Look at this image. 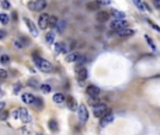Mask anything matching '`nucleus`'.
Returning a JSON list of instances; mask_svg holds the SVG:
<instances>
[{
	"label": "nucleus",
	"instance_id": "obj_38",
	"mask_svg": "<svg viewBox=\"0 0 160 135\" xmlns=\"http://www.w3.org/2000/svg\"><path fill=\"white\" fill-rule=\"evenodd\" d=\"M153 4L156 9H160V0H153Z\"/></svg>",
	"mask_w": 160,
	"mask_h": 135
},
{
	"label": "nucleus",
	"instance_id": "obj_24",
	"mask_svg": "<svg viewBox=\"0 0 160 135\" xmlns=\"http://www.w3.org/2000/svg\"><path fill=\"white\" fill-rule=\"evenodd\" d=\"M132 1H133V4L139 9V11H143L145 10V4L142 3V0H132Z\"/></svg>",
	"mask_w": 160,
	"mask_h": 135
},
{
	"label": "nucleus",
	"instance_id": "obj_25",
	"mask_svg": "<svg viewBox=\"0 0 160 135\" xmlns=\"http://www.w3.org/2000/svg\"><path fill=\"white\" fill-rule=\"evenodd\" d=\"M98 7H100V4H98L97 1H91V3L87 4V9H89V10H98Z\"/></svg>",
	"mask_w": 160,
	"mask_h": 135
},
{
	"label": "nucleus",
	"instance_id": "obj_14",
	"mask_svg": "<svg viewBox=\"0 0 160 135\" xmlns=\"http://www.w3.org/2000/svg\"><path fill=\"white\" fill-rule=\"evenodd\" d=\"M108 13L107 11H101V10H98L97 11V14H96V18H97V21H100V23H105L107 20H108Z\"/></svg>",
	"mask_w": 160,
	"mask_h": 135
},
{
	"label": "nucleus",
	"instance_id": "obj_12",
	"mask_svg": "<svg viewBox=\"0 0 160 135\" xmlns=\"http://www.w3.org/2000/svg\"><path fill=\"white\" fill-rule=\"evenodd\" d=\"M24 21H25L27 27H28V30L31 31L32 35H34V37H37V35H38V30H37V27L34 26V23H32L30 18H27V17H24Z\"/></svg>",
	"mask_w": 160,
	"mask_h": 135
},
{
	"label": "nucleus",
	"instance_id": "obj_28",
	"mask_svg": "<svg viewBox=\"0 0 160 135\" xmlns=\"http://www.w3.org/2000/svg\"><path fill=\"white\" fill-rule=\"evenodd\" d=\"M0 62H1V63H9V62H10V56H9V55H1V56H0Z\"/></svg>",
	"mask_w": 160,
	"mask_h": 135
},
{
	"label": "nucleus",
	"instance_id": "obj_19",
	"mask_svg": "<svg viewBox=\"0 0 160 135\" xmlns=\"http://www.w3.org/2000/svg\"><path fill=\"white\" fill-rule=\"evenodd\" d=\"M79 54H76V52H70V54L66 55V61L68 62H77V59H79Z\"/></svg>",
	"mask_w": 160,
	"mask_h": 135
},
{
	"label": "nucleus",
	"instance_id": "obj_13",
	"mask_svg": "<svg viewBox=\"0 0 160 135\" xmlns=\"http://www.w3.org/2000/svg\"><path fill=\"white\" fill-rule=\"evenodd\" d=\"M55 52L56 54H66L68 52V45L65 42H56L55 44Z\"/></svg>",
	"mask_w": 160,
	"mask_h": 135
},
{
	"label": "nucleus",
	"instance_id": "obj_36",
	"mask_svg": "<svg viewBox=\"0 0 160 135\" xmlns=\"http://www.w3.org/2000/svg\"><path fill=\"white\" fill-rule=\"evenodd\" d=\"M28 85H30V86H34V87H38V83L35 80H30L28 82Z\"/></svg>",
	"mask_w": 160,
	"mask_h": 135
},
{
	"label": "nucleus",
	"instance_id": "obj_17",
	"mask_svg": "<svg viewBox=\"0 0 160 135\" xmlns=\"http://www.w3.org/2000/svg\"><path fill=\"white\" fill-rule=\"evenodd\" d=\"M111 16L114 17V20H125V13H122L119 10H112Z\"/></svg>",
	"mask_w": 160,
	"mask_h": 135
},
{
	"label": "nucleus",
	"instance_id": "obj_9",
	"mask_svg": "<svg viewBox=\"0 0 160 135\" xmlns=\"http://www.w3.org/2000/svg\"><path fill=\"white\" fill-rule=\"evenodd\" d=\"M112 121H114V114L111 113V110H108V113H107L104 117H101V123H100V125H101V127H105V125L111 124Z\"/></svg>",
	"mask_w": 160,
	"mask_h": 135
},
{
	"label": "nucleus",
	"instance_id": "obj_20",
	"mask_svg": "<svg viewBox=\"0 0 160 135\" xmlns=\"http://www.w3.org/2000/svg\"><path fill=\"white\" fill-rule=\"evenodd\" d=\"M58 18L55 16H49V21H48V27H52V28H55L56 27V24H58Z\"/></svg>",
	"mask_w": 160,
	"mask_h": 135
},
{
	"label": "nucleus",
	"instance_id": "obj_22",
	"mask_svg": "<svg viewBox=\"0 0 160 135\" xmlns=\"http://www.w3.org/2000/svg\"><path fill=\"white\" fill-rule=\"evenodd\" d=\"M48 127H49V130L51 131H58V123H56V121H55V120H51V121H49L48 123Z\"/></svg>",
	"mask_w": 160,
	"mask_h": 135
},
{
	"label": "nucleus",
	"instance_id": "obj_29",
	"mask_svg": "<svg viewBox=\"0 0 160 135\" xmlns=\"http://www.w3.org/2000/svg\"><path fill=\"white\" fill-rule=\"evenodd\" d=\"M9 115H10V111H6V110H4V111H1V113H0V120H1V121H6Z\"/></svg>",
	"mask_w": 160,
	"mask_h": 135
},
{
	"label": "nucleus",
	"instance_id": "obj_37",
	"mask_svg": "<svg viewBox=\"0 0 160 135\" xmlns=\"http://www.w3.org/2000/svg\"><path fill=\"white\" fill-rule=\"evenodd\" d=\"M6 34H7V33H6L4 30H0V39H3V38H6Z\"/></svg>",
	"mask_w": 160,
	"mask_h": 135
},
{
	"label": "nucleus",
	"instance_id": "obj_18",
	"mask_svg": "<svg viewBox=\"0 0 160 135\" xmlns=\"http://www.w3.org/2000/svg\"><path fill=\"white\" fill-rule=\"evenodd\" d=\"M53 101L56 103V104H62V103L66 101V99L62 93H56V94H53Z\"/></svg>",
	"mask_w": 160,
	"mask_h": 135
},
{
	"label": "nucleus",
	"instance_id": "obj_32",
	"mask_svg": "<svg viewBox=\"0 0 160 135\" xmlns=\"http://www.w3.org/2000/svg\"><path fill=\"white\" fill-rule=\"evenodd\" d=\"M1 7H3L4 10L10 9V1H9V0H3V1H1Z\"/></svg>",
	"mask_w": 160,
	"mask_h": 135
},
{
	"label": "nucleus",
	"instance_id": "obj_3",
	"mask_svg": "<svg viewBox=\"0 0 160 135\" xmlns=\"http://www.w3.org/2000/svg\"><path fill=\"white\" fill-rule=\"evenodd\" d=\"M47 0H35L34 3H28V9L31 11H44L47 9Z\"/></svg>",
	"mask_w": 160,
	"mask_h": 135
},
{
	"label": "nucleus",
	"instance_id": "obj_26",
	"mask_svg": "<svg viewBox=\"0 0 160 135\" xmlns=\"http://www.w3.org/2000/svg\"><path fill=\"white\" fill-rule=\"evenodd\" d=\"M65 26H66V21H62V20H60V21H58V24H56V30H58L59 33H62V31H63V28H65Z\"/></svg>",
	"mask_w": 160,
	"mask_h": 135
},
{
	"label": "nucleus",
	"instance_id": "obj_6",
	"mask_svg": "<svg viewBox=\"0 0 160 135\" xmlns=\"http://www.w3.org/2000/svg\"><path fill=\"white\" fill-rule=\"evenodd\" d=\"M127 26H128V21L127 20H112V23L110 24V27L112 30H117V31L122 30V28H127Z\"/></svg>",
	"mask_w": 160,
	"mask_h": 135
},
{
	"label": "nucleus",
	"instance_id": "obj_2",
	"mask_svg": "<svg viewBox=\"0 0 160 135\" xmlns=\"http://www.w3.org/2000/svg\"><path fill=\"white\" fill-rule=\"evenodd\" d=\"M107 113H108V108H107V106L104 103H98L96 106H93V114H94V117H97V118L104 117Z\"/></svg>",
	"mask_w": 160,
	"mask_h": 135
},
{
	"label": "nucleus",
	"instance_id": "obj_23",
	"mask_svg": "<svg viewBox=\"0 0 160 135\" xmlns=\"http://www.w3.org/2000/svg\"><path fill=\"white\" fill-rule=\"evenodd\" d=\"M47 42L48 44L55 42V33H53V31H49V33L47 34Z\"/></svg>",
	"mask_w": 160,
	"mask_h": 135
},
{
	"label": "nucleus",
	"instance_id": "obj_35",
	"mask_svg": "<svg viewBox=\"0 0 160 135\" xmlns=\"http://www.w3.org/2000/svg\"><path fill=\"white\" fill-rule=\"evenodd\" d=\"M97 3H98V4H110V3H111V0H96Z\"/></svg>",
	"mask_w": 160,
	"mask_h": 135
},
{
	"label": "nucleus",
	"instance_id": "obj_16",
	"mask_svg": "<svg viewBox=\"0 0 160 135\" xmlns=\"http://www.w3.org/2000/svg\"><path fill=\"white\" fill-rule=\"evenodd\" d=\"M35 100V96H32L31 93H24L23 94V101L25 103V104H32Z\"/></svg>",
	"mask_w": 160,
	"mask_h": 135
},
{
	"label": "nucleus",
	"instance_id": "obj_34",
	"mask_svg": "<svg viewBox=\"0 0 160 135\" xmlns=\"http://www.w3.org/2000/svg\"><path fill=\"white\" fill-rule=\"evenodd\" d=\"M7 77V72L4 69H0V79H6Z\"/></svg>",
	"mask_w": 160,
	"mask_h": 135
},
{
	"label": "nucleus",
	"instance_id": "obj_33",
	"mask_svg": "<svg viewBox=\"0 0 160 135\" xmlns=\"http://www.w3.org/2000/svg\"><path fill=\"white\" fill-rule=\"evenodd\" d=\"M14 47H16V48H24V47H25V45H24V44L21 42V41H18V39H16V41H14Z\"/></svg>",
	"mask_w": 160,
	"mask_h": 135
},
{
	"label": "nucleus",
	"instance_id": "obj_30",
	"mask_svg": "<svg viewBox=\"0 0 160 135\" xmlns=\"http://www.w3.org/2000/svg\"><path fill=\"white\" fill-rule=\"evenodd\" d=\"M41 90H42L44 93H51V90H52V89H51V86H49V85H41Z\"/></svg>",
	"mask_w": 160,
	"mask_h": 135
},
{
	"label": "nucleus",
	"instance_id": "obj_21",
	"mask_svg": "<svg viewBox=\"0 0 160 135\" xmlns=\"http://www.w3.org/2000/svg\"><path fill=\"white\" fill-rule=\"evenodd\" d=\"M32 104H34V106H35V108H38V110H41V108L44 107V101L39 97H35V100H34V103H32Z\"/></svg>",
	"mask_w": 160,
	"mask_h": 135
},
{
	"label": "nucleus",
	"instance_id": "obj_31",
	"mask_svg": "<svg viewBox=\"0 0 160 135\" xmlns=\"http://www.w3.org/2000/svg\"><path fill=\"white\" fill-rule=\"evenodd\" d=\"M21 89H23V85H21V83H16V85H14V93H16V94H18Z\"/></svg>",
	"mask_w": 160,
	"mask_h": 135
},
{
	"label": "nucleus",
	"instance_id": "obj_10",
	"mask_svg": "<svg viewBox=\"0 0 160 135\" xmlns=\"http://www.w3.org/2000/svg\"><path fill=\"white\" fill-rule=\"evenodd\" d=\"M133 34H135V31H133L132 28H122V30H119V31H117V35H118L119 38L132 37Z\"/></svg>",
	"mask_w": 160,
	"mask_h": 135
},
{
	"label": "nucleus",
	"instance_id": "obj_1",
	"mask_svg": "<svg viewBox=\"0 0 160 135\" xmlns=\"http://www.w3.org/2000/svg\"><path fill=\"white\" fill-rule=\"evenodd\" d=\"M32 58H34V61H35V65H37V68L41 70V72H44V73H49V72H52V70H53L52 63L48 62V61L42 59V58H39L37 52H34V54H32Z\"/></svg>",
	"mask_w": 160,
	"mask_h": 135
},
{
	"label": "nucleus",
	"instance_id": "obj_7",
	"mask_svg": "<svg viewBox=\"0 0 160 135\" xmlns=\"http://www.w3.org/2000/svg\"><path fill=\"white\" fill-rule=\"evenodd\" d=\"M17 111H18V117L17 118H20L23 123H30L31 121V117H30V113H28L27 108H18Z\"/></svg>",
	"mask_w": 160,
	"mask_h": 135
},
{
	"label": "nucleus",
	"instance_id": "obj_39",
	"mask_svg": "<svg viewBox=\"0 0 160 135\" xmlns=\"http://www.w3.org/2000/svg\"><path fill=\"white\" fill-rule=\"evenodd\" d=\"M149 24H150V26H152V27H153V28H155L156 31H160V28L157 27V26H156V24H153V23H152V21H149Z\"/></svg>",
	"mask_w": 160,
	"mask_h": 135
},
{
	"label": "nucleus",
	"instance_id": "obj_40",
	"mask_svg": "<svg viewBox=\"0 0 160 135\" xmlns=\"http://www.w3.org/2000/svg\"><path fill=\"white\" fill-rule=\"evenodd\" d=\"M3 108H4V103H3V101H0V113L3 111Z\"/></svg>",
	"mask_w": 160,
	"mask_h": 135
},
{
	"label": "nucleus",
	"instance_id": "obj_8",
	"mask_svg": "<svg viewBox=\"0 0 160 135\" xmlns=\"http://www.w3.org/2000/svg\"><path fill=\"white\" fill-rule=\"evenodd\" d=\"M48 21H49V14L47 13H42L39 18H38V27L45 30V28H48Z\"/></svg>",
	"mask_w": 160,
	"mask_h": 135
},
{
	"label": "nucleus",
	"instance_id": "obj_41",
	"mask_svg": "<svg viewBox=\"0 0 160 135\" xmlns=\"http://www.w3.org/2000/svg\"><path fill=\"white\" fill-rule=\"evenodd\" d=\"M37 135H42V134H37Z\"/></svg>",
	"mask_w": 160,
	"mask_h": 135
},
{
	"label": "nucleus",
	"instance_id": "obj_11",
	"mask_svg": "<svg viewBox=\"0 0 160 135\" xmlns=\"http://www.w3.org/2000/svg\"><path fill=\"white\" fill-rule=\"evenodd\" d=\"M87 94H89V97H98V94H100V89L94 85H90V86H87Z\"/></svg>",
	"mask_w": 160,
	"mask_h": 135
},
{
	"label": "nucleus",
	"instance_id": "obj_27",
	"mask_svg": "<svg viewBox=\"0 0 160 135\" xmlns=\"http://www.w3.org/2000/svg\"><path fill=\"white\" fill-rule=\"evenodd\" d=\"M9 21H10V18H9L7 14H4V13H3V14H0V23H1V24H7Z\"/></svg>",
	"mask_w": 160,
	"mask_h": 135
},
{
	"label": "nucleus",
	"instance_id": "obj_15",
	"mask_svg": "<svg viewBox=\"0 0 160 135\" xmlns=\"http://www.w3.org/2000/svg\"><path fill=\"white\" fill-rule=\"evenodd\" d=\"M66 104H68V108L69 110H77V104H76V100L73 97H66Z\"/></svg>",
	"mask_w": 160,
	"mask_h": 135
},
{
	"label": "nucleus",
	"instance_id": "obj_5",
	"mask_svg": "<svg viewBox=\"0 0 160 135\" xmlns=\"http://www.w3.org/2000/svg\"><path fill=\"white\" fill-rule=\"evenodd\" d=\"M76 77H77V80L81 83V82H84L87 79V75H89V72L86 69L83 65H77L76 66Z\"/></svg>",
	"mask_w": 160,
	"mask_h": 135
},
{
	"label": "nucleus",
	"instance_id": "obj_4",
	"mask_svg": "<svg viewBox=\"0 0 160 135\" xmlns=\"http://www.w3.org/2000/svg\"><path fill=\"white\" fill-rule=\"evenodd\" d=\"M77 117H79V121L81 124L87 123V120H89V111H87V107H86L84 104H80L79 107H77Z\"/></svg>",
	"mask_w": 160,
	"mask_h": 135
}]
</instances>
